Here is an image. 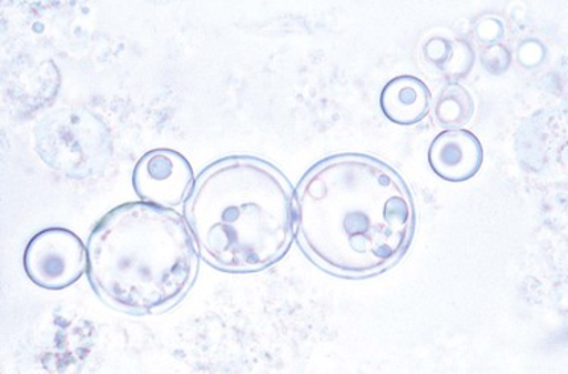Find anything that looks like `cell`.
<instances>
[{
	"instance_id": "6",
	"label": "cell",
	"mask_w": 568,
	"mask_h": 374,
	"mask_svg": "<svg viewBox=\"0 0 568 374\" xmlns=\"http://www.w3.org/2000/svg\"><path fill=\"white\" fill-rule=\"evenodd\" d=\"M193 182L191 164L172 150L148 152L135 164L133 174V186L139 199L168 209L187 200Z\"/></svg>"
},
{
	"instance_id": "3",
	"label": "cell",
	"mask_w": 568,
	"mask_h": 374,
	"mask_svg": "<svg viewBox=\"0 0 568 374\" xmlns=\"http://www.w3.org/2000/svg\"><path fill=\"white\" fill-rule=\"evenodd\" d=\"M197 246L174 209L134 201L106 213L90 233L88 274L94 291L130 314L179 303L195 281Z\"/></svg>"
},
{
	"instance_id": "2",
	"label": "cell",
	"mask_w": 568,
	"mask_h": 374,
	"mask_svg": "<svg viewBox=\"0 0 568 374\" xmlns=\"http://www.w3.org/2000/svg\"><path fill=\"white\" fill-rule=\"evenodd\" d=\"M184 220L210 265L257 273L277 263L294 242V188L266 160L230 155L193 182Z\"/></svg>"
},
{
	"instance_id": "5",
	"label": "cell",
	"mask_w": 568,
	"mask_h": 374,
	"mask_svg": "<svg viewBox=\"0 0 568 374\" xmlns=\"http://www.w3.org/2000/svg\"><path fill=\"white\" fill-rule=\"evenodd\" d=\"M23 266L37 286L64 290L88 270V246L68 229L41 230L24 249Z\"/></svg>"
},
{
	"instance_id": "8",
	"label": "cell",
	"mask_w": 568,
	"mask_h": 374,
	"mask_svg": "<svg viewBox=\"0 0 568 374\" xmlns=\"http://www.w3.org/2000/svg\"><path fill=\"white\" fill-rule=\"evenodd\" d=\"M432 93L417 77L402 75L390 80L381 94L382 112L397 125H415L430 112Z\"/></svg>"
},
{
	"instance_id": "7",
	"label": "cell",
	"mask_w": 568,
	"mask_h": 374,
	"mask_svg": "<svg viewBox=\"0 0 568 374\" xmlns=\"http://www.w3.org/2000/svg\"><path fill=\"white\" fill-rule=\"evenodd\" d=\"M429 163L432 171L446 182H467L480 171L484 148L471 131L446 130L432 142Z\"/></svg>"
},
{
	"instance_id": "9",
	"label": "cell",
	"mask_w": 568,
	"mask_h": 374,
	"mask_svg": "<svg viewBox=\"0 0 568 374\" xmlns=\"http://www.w3.org/2000/svg\"><path fill=\"white\" fill-rule=\"evenodd\" d=\"M423 55L427 63L452 81L467 77L476 60V53L468 41L447 37H432L427 40L423 47Z\"/></svg>"
},
{
	"instance_id": "11",
	"label": "cell",
	"mask_w": 568,
	"mask_h": 374,
	"mask_svg": "<svg viewBox=\"0 0 568 374\" xmlns=\"http://www.w3.org/2000/svg\"><path fill=\"white\" fill-rule=\"evenodd\" d=\"M481 64L494 75H500V73L508 71L510 53L504 44H494V47L487 48V51L481 53Z\"/></svg>"
},
{
	"instance_id": "1",
	"label": "cell",
	"mask_w": 568,
	"mask_h": 374,
	"mask_svg": "<svg viewBox=\"0 0 568 374\" xmlns=\"http://www.w3.org/2000/svg\"><path fill=\"white\" fill-rule=\"evenodd\" d=\"M417 228L414 196L390 164L357 152L314 164L295 191V234L321 270L366 279L393 269Z\"/></svg>"
},
{
	"instance_id": "10",
	"label": "cell",
	"mask_w": 568,
	"mask_h": 374,
	"mask_svg": "<svg viewBox=\"0 0 568 374\" xmlns=\"http://www.w3.org/2000/svg\"><path fill=\"white\" fill-rule=\"evenodd\" d=\"M476 113V102L471 93L458 82H450L436 97L434 114L436 122L448 130L460 129L471 121Z\"/></svg>"
},
{
	"instance_id": "4",
	"label": "cell",
	"mask_w": 568,
	"mask_h": 374,
	"mask_svg": "<svg viewBox=\"0 0 568 374\" xmlns=\"http://www.w3.org/2000/svg\"><path fill=\"white\" fill-rule=\"evenodd\" d=\"M40 159L65 179H93L113 158V138L98 114L85 109H60L47 114L36 129Z\"/></svg>"
}]
</instances>
